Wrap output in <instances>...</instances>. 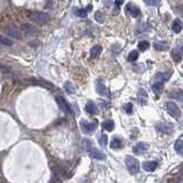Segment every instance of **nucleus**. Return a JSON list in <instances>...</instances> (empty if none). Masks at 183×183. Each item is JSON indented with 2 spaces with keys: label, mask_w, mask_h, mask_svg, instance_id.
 Listing matches in <instances>:
<instances>
[{
  "label": "nucleus",
  "mask_w": 183,
  "mask_h": 183,
  "mask_svg": "<svg viewBox=\"0 0 183 183\" xmlns=\"http://www.w3.org/2000/svg\"><path fill=\"white\" fill-rule=\"evenodd\" d=\"M49 15L42 13V12H32L30 14V20L38 24H45L49 21Z\"/></svg>",
  "instance_id": "nucleus-1"
},
{
  "label": "nucleus",
  "mask_w": 183,
  "mask_h": 183,
  "mask_svg": "<svg viewBox=\"0 0 183 183\" xmlns=\"http://www.w3.org/2000/svg\"><path fill=\"white\" fill-rule=\"evenodd\" d=\"M126 166L130 174H134V175L137 174L140 171V164L137 162V159H135L134 157H130V156L126 157Z\"/></svg>",
  "instance_id": "nucleus-2"
},
{
  "label": "nucleus",
  "mask_w": 183,
  "mask_h": 183,
  "mask_svg": "<svg viewBox=\"0 0 183 183\" xmlns=\"http://www.w3.org/2000/svg\"><path fill=\"white\" fill-rule=\"evenodd\" d=\"M80 127H81V129H82L84 133L91 134L97 128V121L95 120V121H93V123H88V121L82 120V121L80 123Z\"/></svg>",
  "instance_id": "nucleus-3"
},
{
  "label": "nucleus",
  "mask_w": 183,
  "mask_h": 183,
  "mask_svg": "<svg viewBox=\"0 0 183 183\" xmlns=\"http://www.w3.org/2000/svg\"><path fill=\"white\" fill-rule=\"evenodd\" d=\"M166 109H167V112L172 117H174V118H179L181 116V111H180L179 106H176L175 103L167 102L166 103Z\"/></svg>",
  "instance_id": "nucleus-4"
},
{
  "label": "nucleus",
  "mask_w": 183,
  "mask_h": 183,
  "mask_svg": "<svg viewBox=\"0 0 183 183\" xmlns=\"http://www.w3.org/2000/svg\"><path fill=\"white\" fill-rule=\"evenodd\" d=\"M148 149H149V145L147 143L140 142V143H137L133 148V152L135 155H144L145 152L148 151Z\"/></svg>",
  "instance_id": "nucleus-5"
},
{
  "label": "nucleus",
  "mask_w": 183,
  "mask_h": 183,
  "mask_svg": "<svg viewBox=\"0 0 183 183\" xmlns=\"http://www.w3.org/2000/svg\"><path fill=\"white\" fill-rule=\"evenodd\" d=\"M157 130L162 134H172L174 132V127L172 124H159L157 126Z\"/></svg>",
  "instance_id": "nucleus-6"
},
{
  "label": "nucleus",
  "mask_w": 183,
  "mask_h": 183,
  "mask_svg": "<svg viewBox=\"0 0 183 183\" xmlns=\"http://www.w3.org/2000/svg\"><path fill=\"white\" fill-rule=\"evenodd\" d=\"M88 152H89V156H91L92 158L97 159V160H104L106 158V156L101 150H99V149L96 148H91Z\"/></svg>",
  "instance_id": "nucleus-7"
},
{
  "label": "nucleus",
  "mask_w": 183,
  "mask_h": 183,
  "mask_svg": "<svg viewBox=\"0 0 183 183\" xmlns=\"http://www.w3.org/2000/svg\"><path fill=\"white\" fill-rule=\"evenodd\" d=\"M126 12L128 14H130V16H133V17H138L140 14H141V12L140 9L135 6L134 4H128L126 6Z\"/></svg>",
  "instance_id": "nucleus-8"
},
{
  "label": "nucleus",
  "mask_w": 183,
  "mask_h": 183,
  "mask_svg": "<svg viewBox=\"0 0 183 183\" xmlns=\"http://www.w3.org/2000/svg\"><path fill=\"white\" fill-rule=\"evenodd\" d=\"M56 102H57V104H59V106H60V108L63 110V111H65V112H71L70 106H68V103L65 102V100H64L62 96H59V97H56Z\"/></svg>",
  "instance_id": "nucleus-9"
},
{
  "label": "nucleus",
  "mask_w": 183,
  "mask_h": 183,
  "mask_svg": "<svg viewBox=\"0 0 183 183\" xmlns=\"http://www.w3.org/2000/svg\"><path fill=\"white\" fill-rule=\"evenodd\" d=\"M157 166H158V162H143V169L147 171V172H153L156 168H157Z\"/></svg>",
  "instance_id": "nucleus-10"
},
{
  "label": "nucleus",
  "mask_w": 183,
  "mask_h": 183,
  "mask_svg": "<svg viewBox=\"0 0 183 183\" xmlns=\"http://www.w3.org/2000/svg\"><path fill=\"white\" fill-rule=\"evenodd\" d=\"M96 91H97V93H99L100 95L109 96V92L106 88V86L101 82V80H97V82H96Z\"/></svg>",
  "instance_id": "nucleus-11"
},
{
  "label": "nucleus",
  "mask_w": 183,
  "mask_h": 183,
  "mask_svg": "<svg viewBox=\"0 0 183 183\" xmlns=\"http://www.w3.org/2000/svg\"><path fill=\"white\" fill-rule=\"evenodd\" d=\"M123 147H124L123 141H121L120 138H118V137L112 138V141L110 143V148L113 149V150H119V149H121Z\"/></svg>",
  "instance_id": "nucleus-12"
},
{
  "label": "nucleus",
  "mask_w": 183,
  "mask_h": 183,
  "mask_svg": "<svg viewBox=\"0 0 183 183\" xmlns=\"http://www.w3.org/2000/svg\"><path fill=\"white\" fill-rule=\"evenodd\" d=\"M86 111L88 113H91V115H96V113L99 112V109H97V106L96 104L93 101H89V102L86 104Z\"/></svg>",
  "instance_id": "nucleus-13"
},
{
  "label": "nucleus",
  "mask_w": 183,
  "mask_h": 183,
  "mask_svg": "<svg viewBox=\"0 0 183 183\" xmlns=\"http://www.w3.org/2000/svg\"><path fill=\"white\" fill-rule=\"evenodd\" d=\"M152 91L155 94L159 95V94H162V91H164V82L162 81H157L155 84L152 85Z\"/></svg>",
  "instance_id": "nucleus-14"
},
{
  "label": "nucleus",
  "mask_w": 183,
  "mask_h": 183,
  "mask_svg": "<svg viewBox=\"0 0 183 183\" xmlns=\"http://www.w3.org/2000/svg\"><path fill=\"white\" fill-rule=\"evenodd\" d=\"M6 33H7L9 37H12V38H18L20 37V33H18V30L15 26H8V28H6Z\"/></svg>",
  "instance_id": "nucleus-15"
},
{
  "label": "nucleus",
  "mask_w": 183,
  "mask_h": 183,
  "mask_svg": "<svg viewBox=\"0 0 183 183\" xmlns=\"http://www.w3.org/2000/svg\"><path fill=\"white\" fill-rule=\"evenodd\" d=\"M153 47H155L157 50H167L169 45L165 41H156L155 44H153Z\"/></svg>",
  "instance_id": "nucleus-16"
},
{
  "label": "nucleus",
  "mask_w": 183,
  "mask_h": 183,
  "mask_svg": "<svg viewBox=\"0 0 183 183\" xmlns=\"http://www.w3.org/2000/svg\"><path fill=\"white\" fill-rule=\"evenodd\" d=\"M101 53H102V47H101V46H99V45L94 46V47H93V48L91 49L92 59H96V57H99Z\"/></svg>",
  "instance_id": "nucleus-17"
},
{
  "label": "nucleus",
  "mask_w": 183,
  "mask_h": 183,
  "mask_svg": "<svg viewBox=\"0 0 183 183\" xmlns=\"http://www.w3.org/2000/svg\"><path fill=\"white\" fill-rule=\"evenodd\" d=\"M171 97H173V99H176L177 101H181V102H183V91H181V89H177V91H174L171 93Z\"/></svg>",
  "instance_id": "nucleus-18"
},
{
  "label": "nucleus",
  "mask_w": 183,
  "mask_h": 183,
  "mask_svg": "<svg viewBox=\"0 0 183 183\" xmlns=\"http://www.w3.org/2000/svg\"><path fill=\"white\" fill-rule=\"evenodd\" d=\"M174 149H175V151L177 152L179 155L183 156V140L176 141L175 144H174Z\"/></svg>",
  "instance_id": "nucleus-19"
},
{
  "label": "nucleus",
  "mask_w": 183,
  "mask_h": 183,
  "mask_svg": "<svg viewBox=\"0 0 183 183\" xmlns=\"http://www.w3.org/2000/svg\"><path fill=\"white\" fill-rule=\"evenodd\" d=\"M172 30L175 32V33H180L181 30H182V23H181L179 20H175L172 24Z\"/></svg>",
  "instance_id": "nucleus-20"
},
{
  "label": "nucleus",
  "mask_w": 183,
  "mask_h": 183,
  "mask_svg": "<svg viewBox=\"0 0 183 183\" xmlns=\"http://www.w3.org/2000/svg\"><path fill=\"white\" fill-rule=\"evenodd\" d=\"M102 127L106 130H109V132H111V130L115 129V123H113L112 120H106V121L102 124Z\"/></svg>",
  "instance_id": "nucleus-21"
},
{
  "label": "nucleus",
  "mask_w": 183,
  "mask_h": 183,
  "mask_svg": "<svg viewBox=\"0 0 183 183\" xmlns=\"http://www.w3.org/2000/svg\"><path fill=\"white\" fill-rule=\"evenodd\" d=\"M64 89H65L67 93H69V94H73L74 92H76V88H74V86L71 84L70 81H67V82L64 84Z\"/></svg>",
  "instance_id": "nucleus-22"
},
{
  "label": "nucleus",
  "mask_w": 183,
  "mask_h": 183,
  "mask_svg": "<svg viewBox=\"0 0 183 183\" xmlns=\"http://www.w3.org/2000/svg\"><path fill=\"white\" fill-rule=\"evenodd\" d=\"M169 77H171V72H168V73H162V72H159L156 76L158 81H167L169 79Z\"/></svg>",
  "instance_id": "nucleus-23"
},
{
  "label": "nucleus",
  "mask_w": 183,
  "mask_h": 183,
  "mask_svg": "<svg viewBox=\"0 0 183 183\" xmlns=\"http://www.w3.org/2000/svg\"><path fill=\"white\" fill-rule=\"evenodd\" d=\"M149 46H150V44H149V41H147V40H142V41H140L137 44V47H138L140 50H142V52H144V50L148 49Z\"/></svg>",
  "instance_id": "nucleus-24"
},
{
  "label": "nucleus",
  "mask_w": 183,
  "mask_h": 183,
  "mask_svg": "<svg viewBox=\"0 0 183 183\" xmlns=\"http://www.w3.org/2000/svg\"><path fill=\"white\" fill-rule=\"evenodd\" d=\"M89 9H92V6H88L87 9H76V14L78 15V16H80V17H86L88 14V12Z\"/></svg>",
  "instance_id": "nucleus-25"
},
{
  "label": "nucleus",
  "mask_w": 183,
  "mask_h": 183,
  "mask_svg": "<svg viewBox=\"0 0 183 183\" xmlns=\"http://www.w3.org/2000/svg\"><path fill=\"white\" fill-rule=\"evenodd\" d=\"M99 143L102 145L103 148H106V143H108V136H106V134H101V135H100Z\"/></svg>",
  "instance_id": "nucleus-26"
},
{
  "label": "nucleus",
  "mask_w": 183,
  "mask_h": 183,
  "mask_svg": "<svg viewBox=\"0 0 183 183\" xmlns=\"http://www.w3.org/2000/svg\"><path fill=\"white\" fill-rule=\"evenodd\" d=\"M0 44L5 46H12L13 45V41H12L11 39L6 38V37H0Z\"/></svg>",
  "instance_id": "nucleus-27"
},
{
  "label": "nucleus",
  "mask_w": 183,
  "mask_h": 183,
  "mask_svg": "<svg viewBox=\"0 0 183 183\" xmlns=\"http://www.w3.org/2000/svg\"><path fill=\"white\" fill-rule=\"evenodd\" d=\"M137 57H138V52L137 50H132L128 54V61H136Z\"/></svg>",
  "instance_id": "nucleus-28"
},
{
  "label": "nucleus",
  "mask_w": 183,
  "mask_h": 183,
  "mask_svg": "<svg viewBox=\"0 0 183 183\" xmlns=\"http://www.w3.org/2000/svg\"><path fill=\"white\" fill-rule=\"evenodd\" d=\"M95 20L99 23H103L104 22V15L101 13V12H96L95 13Z\"/></svg>",
  "instance_id": "nucleus-29"
},
{
  "label": "nucleus",
  "mask_w": 183,
  "mask_h": 183,
  "mask_svg": "<svg viewBox=\"0 0 183 183\" xmlns=\"http://www.w3.org/2000/svg\"><path fill=\"white\" fill-rule=\"evenodd\" d=\"M22 30L25 32V33H31V32H33V30L35 29L32 28L31 25H29V24H24L23 26H22Z\"/></svg>",
  "instance_id": "nucleus-30"
},
{
  "label": "nucleus",
  "mask_w": 183,
  "mask_h": 183,
  "mask_svg": "<svg viewBox=\"0 0 183 183\" xmlns=\"http://www.w3.org/2000/svg\"><path fill=\"white\" fill-rule=\"evenodd\" d=\"M172 55H173V59H174V61H175V62H180V61H181V56H182V55L180 54L179 50H177L176 53H175V50H174V52L172 53Z\"/></svg>",
  "instance_id": "nucleus-31"
},
{
  "label": "nucleus",
  "mask_w": 183,
  "mask_h": 183,
  "mask_svg": "<svg viewBox=\"0 0 183 183\" xmlns=\"http://www.w3.org/2000/svg\"><path fill=\"white\" fill-rule=\"evenodd\" d=\"M124 109H125V111H126L127 113H132L133 112V104H132V103H127V104H125Z\"/></svg>",
  "instance_id": "nucleus-32"
},
{
  "label": "nucleus",
  "mask_w": 183,
  "mask_h": 183,
  "mask_svg": "<svg viewBox=\"0 0 183 183\" xmlns=\"http://www.w3.org/2000/svg\"><path fill=\"white\" fill-rule=\"evenodd\" d=\"M145 4L151 5V6H157V5L160 4V0H144Z\"/></svg>",
  "instance_id": "nucleus-33"
},
{
  "label": "nucleus",
  "mask_w": 183,
  "mask_h": 183,
  "mask_svg": "<svg viewBox=\"0 0 183 183\" xmlns=\"http://www.w3.org/2000/svg\"><path fill=\"white\" fill-rule=\"evenodd\" d=\"M115 2H116V5L118 6V7H119V6H121V5H123L124 2H125V0H116Z\"/></svg>",
  "instance_id": "nucleus-34"
},
{
  "label": "nucleus",
  "mask_w": 183,
  "mask_h": 183,
  "mask_svg": "<svg viewBox=\"0 0 183 183\" xmlns=\"http://www.w3.org/2000/svg\"><path fill=\"white\" fill-rule=\"evenodd\" d=\"M180 52V54H181V55H182L183 56V45H180L179 46V49H177Z\"/></svg>",
  "instance_id": "nucleus-35"
}]
</instances>
